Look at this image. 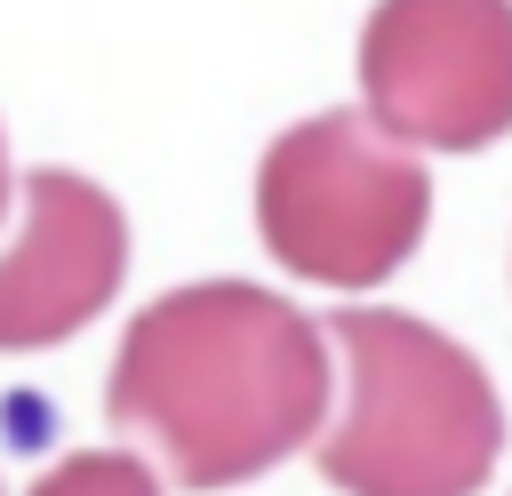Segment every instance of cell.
<instances>
[{"instance_id":"1","label":"cell","mask_w":512,"mask_h":496,"mask_svg":"<svg viewBox=\"0 0 512 496\" xmlns=\"http://www.w3.org/2000/svg\"><path fill=\"white\" fill-rule=\"evenodd\" d=\"M104 408L120 432H144L184 488H240L320 432L328 352L288 296L192 280L128 320Z\"/></svg>"},{"instance_id":"6","label":"cell","mask_w":512,"mask_h":496,"mask_svg":"<svg viewBox=\"0 0 512 496\" xmlns=\"http://www.w3.org/2000/svg\"><path fill=\"white\" fill-rule=\"evenodd\" d=\"M32 496H160V480L144 472V456L128 448H80L64 464H48L32 480Z\"/></svg>"},{"instance_id":"4","label":"cell","mask_w":512,"mask_h":496,"mask_svg":"<svg viewBox=\"0 0 512 496\" xmlns=\"http://www.w3.org/2000/svg\"><path fill=\"white\" fill-rule=\"evenodd\" d=\"M360 96L400 144H496L512 128V0H376L360 24Z\"/></svg>"},{"instance_id":"2","label":"cell","mask_w":512,"mask_h":496,"mask_svg":"<svg viewBox=\"0 0 512 496\" xmlns=\"http://www.w3.org/2000/svg\"><path fill=\"white\" fill-rule=\"evenodd\" d=\"M344 416L320 432V472L344 496H480L504 448L488 368L416 312L344 304Z\"/></svg>"},{"instance_id":"3","label":"cell","mask_w":512,"mask_h":496,"mask_svg":"<svg viewBox=\"0 0 512 496\" xmlns=\"http://www.w3.org/2000/svg\"><path fill=\"white\" fill-rule=\"evenodd\" d=\"M424 224L432 176L368 112H312L256 160V232L296 280L376 288L416 256Z\"/></svg>"},{"instance_id":"5","label":"cell","mask_w":512,"mask_h":496,"mask_svg":"<svg viewBox=\"0 0 512 496\" xmlns=\"http://www.w3.org/2000/svg\"><path fill=\"white\" fill-rule=\"evenodd\" d=\"M128 280V216L72 168L24 176V224L0 248V352L80 336Z\"/></svg>"},{"instance_id":"7","label":"cell","mask_w":512,"mask_h":496,"mask_svg":"<svg viewBox=\"0 0 512 496\" xmlns=\"http://www.w3.org/2000/svg\"><path fill=\"white\" fill-rule=\"evenodd\" d=\"M0 208H8V136H0Z\"/></svg>"}]
</instances>
